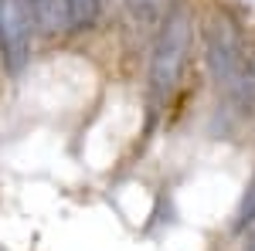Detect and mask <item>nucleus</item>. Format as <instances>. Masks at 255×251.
Segmentation results:
<instances>
[{"label": "nucleus", "mask_w": 255, "mask_h": 251, "mask_svg": "<svg viewBox=\"0 0 255 251\" xmlns=\"http://www.w3.org/2000/svg\"><path fill=\"white\" fill-rule=\"evenodd\" d=\"M61 3H65V24H68V31H89L99 20L102 0H61Z\"/></svg>", "instance_id": "nucleus-4"}, {"label": "nucleus", "mask_w": 255, "mask_h": 251, "mask_svg": "<svg viewBox=\"0 0 255 251\" xmlns=\"http://www.w3.org/2000/svg\"><path fill=\"white\" fill-rule=\"evenodd\" d=\"M27 7H31L34 24H38L44 34L58 31V14L65 17V3H61V0H27Z\"/></svg>", "instance_id": "nucleus-5"}, {"label": "nucleus", "mask_w": 255, "mask_h": 251, "mask_svg": "<svg viewBox=\"0 0 255 251\" xmlns=\"http://www.w3.org/2000/svg\"><path fill=\"white\" fill-rule=\"evenodd\" d=\"M255 224V176L249 180V187L242 193V204H238V214H235V231H249Z\"/></svg>", "instance_id": "nucleus-6"}, {"label": "nucleus", "mask_w": 255, "mask_h": 251, "mask_svg": "<svg viewBox=\"0 0 255 251\" xmlns=\"http://www.w3.org/2000/svg\"><path fill=\"white\" fill-rule=\"evenodd\" d=\"M191 34H194V17L184 3H177L160 24L153 58H150V88L157 98L170 95L177 88L180 72L187 65V51H191Z\"/></svg>", "instance_id": "nucleus-2"}, {"label": "nucleus", "mask_w": 255, "mask_h": 251, "mask_svg": "<svg viewBox=\"0 0 255 251\" xmlns=\"http://www.w3.org/2000/svg\"><path fill=\"white\" fill-rule=\"evenodd\" d=\"M31 24L27 0H0V58L10 75L24 72L31 58Z\"/></svg>", "instance_id": "nucleus-3"}, {"label": "nucleus", "mask_w": 255, "mask_h": 251, "mask_svg": "<svg viewBox=\"0 0 255 251\" xmlns=\"http://www.w3.org/2000/svg\"><path fill=\"white\" fill-rule=\"evenodd\" d=\"M204 58L215 75L218 88L235 102L252 98V65H249V44L238 27V20L228 10H211L201 24Z\"/></svg>", "instance_id": "nucleus-1"}]
</instances>
